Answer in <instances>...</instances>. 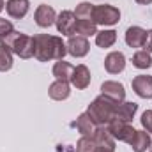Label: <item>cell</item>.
<instances>
[{"label": "cell", "mask_w": 152, "mask_h": 152, "mask_svg": "<svg viewBox=\"0 0 152 152\" xmlns=\"http://www.w3.org/2000/svg\"><path fill=\"white\" fill-rule=\"evenodd\" d=\"M67 53V46L58 36H48L37 34L34 36V57L39 62H50V60H64Z\"/></svg>", "instance_id": "6da1fadb"}, {"label": "cell", "mask_w": 152, "mask_h": 152, "mask_svg": "<svg viewBox=\"0 0 152 152\" xmlns=\"http://www.w3.org/2000/svg\"><path fill=\"white\" fill-rule=\"evenodd\" d=\"M115 108H117V103L101 94L88 104L87 115L90 117L94 126H108L115 118Z\"/></svg>", "instance_id": "7a4b0ae2"}, {"label": "cell", "mask_w": 152, "mask_h": 152, "mask_svg": "<svg viewBox=\"0 0 152 152\" xmlns=\"http://www.w3.org/2000/svg\"><path fill=\"white\" fill-rule=\"evenodd\" d=\"M0 44L12 51V55L20 58H32L34 57V37L21 34L18 30H12L5 37L0 39Z\"/></svg>", "instance_id": "3957f363"}, {"label": "cell", "mask_w": 152, "mask_h": 152, "mask_svg": "<svg viewBox=\"0 0 152 152\" xmlns=\"http://www.w3.org/2000/svg\"><path fill=\"white\" fill-rule=\"evenodd\" d=\"M118 20H120V11L115 5H110V4L94 5V23L96 25L112 27L118 23Z\"/></svg>", "instance_id": "277c9868"}, {"label": "cell", "mask_w": 152, "mask_h": 152, "mask_svg": "<svg viewBox=\"0 0 152 152\" xmlns=\"http://www.w3.org/2000/svg\"><path fill=\"white\" fill-rule=\"evenodd\" d=\"M106 127H108V131L112 133V136H113L115 140L126 142V143H129L133 140L134 133H136V129L129 122H124V120H118V118H113Z\"/></svg>", "instance_id": "5b68a950"}, {"label": "cell", "mask_w": 152, "mask_h": 152, "mask_svg": "<svg viewBox=\"0 0 152 152\" xmlns=\"http://www.w3.org/2000/svg\"><path fill=\"white\" fill-rule=\"evenodd\" d=\"M67 53L75 58H83L88 50H90V42L87 37H81V36H71L67 41Z\"/></svg>", "instance_id": "8992f818"}, {"label": "cell", "mask_w": 152, "mask_h": 152, "mask_svg": "<svg viewBox=\"0 0 152 152\" xmlns=\"http://www.w3.org/2000/svg\"><path fill=\"white\" fill-rule=\"evenodd\" d=\"M101 94L104 97L115 101L117 104L126 99V88H124V85L118 83V81H113V80H108V81H104L101 85Z\"/></svg>", "instance_id": "52a82bcc"}, {"label": "cell", "mask_w": 152, "mask_h": 152, "mask_svg": "<svg viewBox=\"0 0 152 152\" xmlns=\"http://www.w3.org/2000/svg\"><path fill=\"white\" fill-rule=\"evenodd\" d=\"M55 25H57V30L62 34V36H73L75 34V27H76V16L73 11H62L57 20H55Z\"/></svg>", "instance_id": "ba28073f"}, {"label": "cell", "mask_w": 152, "mask_h": 152, "mask_svg": "<svg viewBox=\"0 0 152 152\" xmlns=\"http://www.w3.org/2000/svg\"><path fill=\"white\" fill-rule=\"evenodd\" d=\"M133 90L138 97L142 99H152V76L149 75H138L131 81Z\"/></svg>", "instance_id": "9c48e42d"}, {"label": "cell", "mask_w": 152, "mask_h": 152, "mask_svg": "<svg viewBox=\"0 0 152 152\" xmlns=\"http://www.w3.org/2000/svg\"><path fill=\"white\" fill-rule=\"evenodd\" d=\"M34 20L41 28H48L55 23L57 20V12L51 5H46V4H41L37 9H36V14H34Z\"/></svg>", "instance_id": "30bf717a"}, {"label": "cell", "mask_w": 152, "mask_h": 152, "mask_svg": "<svg viewBox=\"0 0 152 152\" xmlns=\"http://www.w3.org/2000/svg\"><path fill=\"white\" fill-rule=\"evenodd\" d=\"M104 69L110 75H118L126 69V55L122 51H112L104 58Z\"/></svg>", "instance_id": "8fae6325"}, {"label": "cell", "mask_w": 152, "mask_h": 152, "mask_svg": "<svg viewBox=\"0 0 152 152\" xmlns=\"http://www.w3.org/2000/svg\"><path fill=\"white\" fill-rule=\"evenodd\" d=\"M71 85L76 90H85L90 85V71L85 64H80L75 67L73 76H71Z\"/></svg>", "instance_id": "7c38bea8"}, {"label": "cell", "mask_w": 152, "mask_h": 152, "mask_svg": "<svg viewBox=\"0 0 152 152\" xmlns=\"http://www.w3.org/2000/svg\"><path fill=\"white\" fill-rule=\"evenodd\" d=\"M28 9H30V0H7V4H5L7 14L14 20L25 18Z\"/></svg>", "instance_id": "4fadbf2b"}, {"label": "cell", "mask_w": 152, "mask_h": 152, "mask_svg": "<svg viewBox=\"0 0 152 152\" xmlns=\"http://www.w3.org/2000/svg\"><path fill=\"white\" fill-rule=\"evenodd\" d=\"M48 96L53 99V101H66L69 96H71V85L69 81H60V80H55L50 88H48Z\"/></svg>", "instance_id": "5bb4252c"}, {"label": "cell", "mask_w": 152, "mask_h": 152, "mask_svg": "<svg viewBox=\"0 0 152 152\" xmlns=\"http://www.w3.org/2000/svg\"><path fill=\"white\" fill-rule=\"evenodd\" d=\"M94 142L97 147H103V149H110V151H115V140L112 136V133L108 131V127H103V126H97L94 134H92Z\"/></svg>", "instance_id": "9a60e30c"}, {"label": "cell", "mask_w": 152, "mask_h": 152, "mask_svg": "<svg viewBox=\"0 0 152 152\" xmlns=\"http://www.w3.org/2000/svg\"><path fill=\"white\" fill-rule=\"evenodd\" d=\"M147 39V30H143L142 27H129L126 30V44L131 48H143Z\"/></svg>", "instance_id": "2e32d148"}, {"label": "cell", "mask_w": 152, "mask_h": 152, "mask_svg": "<svg viewBox=\"0 0 152 152\" xmlns=\"http://www.w3.org/2000/svg\"><path fill=\"white\" fill-rule=\"evenodd\" d=\"M138 112V104L136 103H129V101H122L117 104L115 108V118L124 120V122H131L134 118V115Z\"/></svg>", "instance_id": "e0dca14e"}, {"label": "cell", "mask_w": 152, "mask_h": 152, "mask_svg": "<svg viewBox=\"0 0 152 152\" xmlns=\"http://www.w3.org/2000/svg\"><path fill=\"white\" fill-rule=\"evenodd\" d=\"M151 143H152V140L145 129L143 131H136L134 136H133V140L129 142L131 149L134 152H147V149H151Z\"/></svg>", "instance_id": "ac0fdd59"}, {"label": "cell", "mask_w": 152, "mask_h": 152, "mask_svg": "<svg viewBox=\"0 0 152 152\" xmlns=\"http://www.w3.org/2000/svg\"><path fill=\"white\" fill-rule=\"evenodd\" d=\"M73 71H75V67L69 62H66V60H57L55 66H53V69H51L55 80H60V81H71Z\"/></svg>", "instance_id": "d6986e66"}, {"label": "cell", "mask_w": 152, "mask_h": 152, "mask_svg": "<svg viewBox=\"0 0 152 152\" xmlns=\"http://www.w3.org/2000/svg\"><path fill=\"white\" fill-rule=\"evenodd\" d=\"M75 126H76V129H78V133H80L81 136H92L94 131H96V126H94V122L90 120V117L87 115V112L78 115Z\"/></svg>", "instance_id": "ffe728a7"}, {"label": "cell", "mask_w": 152, "mask_h": 152, "mask_svg": "<svg viewBox=\"0 0 152 152\" xmlns=\"http://www.w3.org/2000/svg\"><path fill=\"white\" fill-rule=\"evenodd\" d=\"M75 34L81 36V37H90L97 34V25L92 20H76Z\"/></svg>", "instance_id": "44dd1931"}, {"label": "cell", "mask_w": 152, "mask_h": 152, "mask_svg": "<svg viewBox=\"0 0 152 152\" xmlns=\"http://www.w3.org/2000/svg\"><path fill=\"white\" fill-rule=\"evenodd\" d=\"M117 41V32L115 30H101L96 34V44L99 48H112Z\"/></svg>", "instance_id": "7402d4cb"}, {"label": "cell", "mask_w": 152, "mask_h": 152, "mask_svg": "<svg viewBox=\"0 0 152 152\" xmlns=\"http://www.w3.org/2000/svg\"><path fill=\"white\" fill-rule=\"evenodd\" d=\"M133 66L136 67V69H149L152 66V57L149 51H145V50H140V51H136L134 55H133Z\"/></svg>", "instance_id": "603a6c76"}, {"label": "cell", "mask_w": 152, "mask_h": 152, "mask_svg": "<svg viewBox=\"0 0 152 152\" xmlns=\"http://www.w3.org/2000/svg\"><path fill=\"white\" fill-rule=\"evenodd\" d=\"M76 20H92L94 21V4L90 2H81L75 9Z\"/></svg>", "instance_id": "cb8c5ba5"}, {"label": "cell", "mask_w": 152, "mask_h": 152, "mask_svg": "<svg viewBox=\"0 0 152 152\" xmlns=\"http://www.w3.org/2000/svg\"><path fill=\"white\" fill-rule=\"evenodd\" d=\"M12 64H14V60H12V51L0 44V73L11 71V69H12Z\"/></svg>", "instance_id": "d4e9b609"}, {"label": "cell", "mask_w": 152, "mask_h": 152, "mask_svg": "<svg viewBox=\"0 0 152 152\" xmlns=\"http://www.w3.org/2000/svg\"><path fill=\"white\" fill-rule=\"evenodd\" d=\"M96 142L92 136H81L76 143V152H96Z\"/></svg>", "instance_id": "484cf974"}, {"label": "cell", "mask_w": 152, "mask_h": 152, "mask_svg": "<svg viewBox=\"0 0 152 152\" xmlns=\"http://www.w3.org/2000/svg\"><path fill=\"white\" fill-rule=\"evenodd\" d=\"M140 122H142V127H143L147 133L152 134V110H145V112L142 113Z\"/></svg>", "instance_id": "4316f807"}, {"label": "cell", "mask_w": 152, "mask_h": 152, "mask_svg": "<svg viewBox=\"0 0 152 152\" xmlns=\"http://www.w3.org/2000/svg\"><path fill=\"white\" fill-rule=\"evenodd\" d=\"M12 30H14L12 23H11L9 20H5V18H0V39L5 37L7 34H11Z\"/></svg>", "instance_id": "83f0119b"}, {"label": "cell", "mask_w": 152, "mask_h": 152, "mask_svg": "<svg viewBox=\"0 0 152 152\" xmlns=\"http://www.w3.org/2000/svg\"><path fill=\"white\" fill-rule=\"evenodd\" d=\"M143 48H145V51L152 53V30H147V39H145Z\"/></svg>", "instance_id": "f1b7e54d"}, {"label": "cell", "mask_w": 152, "mask_h": 152, "mask_svg": "<svg viewBox=\"0 0 152 152\" xmlns=\"http://www.w3.org/2000/svg\"><path fill=\"white\" fill-rule=\"evenodd\" d=\"M140 5H149V4H152V0H136Z\"/></svg>", "instance_id": "f546056e"}, {"label": "cell", "mask_w": 152, "mask_h": 152, "mask_svg": "<svg viewBox=\"0 0 152 152\" xmlns=\"http://www.w3.org/2000/svg\"><path fill=\"white\" fill-rule=\"evenodd\" d=\"M96 152H115V151H110V149H103V147H96Z\"/></svg>", "instance_id": "4dcf8cb0"}, {"label": "cell", "mask_w": 152, "mask_h": 152, "mask_svg": "<svg viewBox=\"0 0 152 152\" xmlns=\"http://www.w3.org/2000/svg\"><path fill=\"white\" fill-rule=\"evenodd\" d=\"M4 7H5V4H4V0H0V12L4 11Z\"/></svg>", "instance_id": "1f68e13d"}, {"label": "cell", "mask_w": 152, "mask_h": 152, "mask_svg": "<svg viewBox=\"0 0 152 152\" xmlns=\"http://www.w3.org/2000/svg\"><path fill=\"white\" fill-rule=\"evenodd\" d=\"M151 145H152V143H151Z\"/></svg>", "instance_id": "d6a6232c"}]
</instances>
